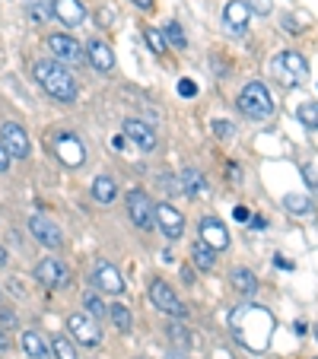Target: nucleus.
I'll use <instances>...</instances> for the list:
<instances>
[{
	"instance_id": "nucleus-1",
	"label": "nucleus",
	"mask_w": 318,
	"mask_h": 359,
	"mask_svg": "<svg viewBox=\"0 0 318 359\" xmlns=\"http://www.w3.org/2000/svg\"><path fill=\"white\" fill-rule=\"evenodd\" d=\"M232 327H236V340L249 350H264L274 331V318L258 305H245L232 315Z\"/></svg>"
},
{
	"instance_id": "nucleus-2",
	"label": "nucleus",
	"mask_w": 318,
	"mask_h": 359,
	"mask_svg": "<svg viewBox=\"0 0 318 359\" xmlns=\"http://www.w3.org/2000/svg\"><path fill=\"white\" fill-rule=\"evenodd\" d=\"M32 74H35V80L41 83V89H45L51 99L64 102V105L77 99V83H74V76L64 70L61 61H35Z\"/></svg>"
},
{
	"instance_id": "nucleus-3",
	"label": "nucleus",
	"mask_w": 318,
	"mask_h": 359,
	"mask_svg": "<svg viewBox=\"0 0 318 359\" xmlns=\"http://www.w3.org/2000/svg\"><path fill=\"white\" fill-rule=\"evenodd\" d=\"M236 105L245 118H251V121H267V118L274 115V99H271V93H267L264 83H249V86L239 93Z\"/></svg>"
},
{
	"instance_id": "nucleus-4",
	"label": "nucleus",
	"mask_w": 318,
	"mask_h": 359,
	"mask_svg": "<svg viewBox=\"0 0 318 359\" xmlns=\"http://www.w3.org/2000/svg\"><path fill=\"white\" fill-rule=\"evenodd\" d=\"M150 302H153L159 312L172 315V318H185V315H188V305H185L182 299H178V292L159 277L150 283Z\"/></svg>"
},
{
	"instance_id": "nucleus-5",
	"label": "nucleus",
	"mask_w": 318,
	"mask_h": 359,
	"mask_svg": "<svg viewBox=\"0 0 318 359\" xmlns=\"http://www.w3.org/2000/svg\"><path fill=\"white\" fill-rule=\"evenodd\" d=\"M128 217L137 229L150 232L156 226V203H150V197L143 194L140 188L128 191Z\"/></svg>"
},
{
	"instance_id": "nucleus-6",
	"label": "nucleus",
	"mask_w": 318,
	"mask_h": 359,
	"mask_svg": "<svg viewBox=\"0 0 318 359\" xmlns=\"http://www.w3.org/2000/svg\"><path fill=\"white\" fill-rule=\"evenodd\" d=\"M35 280L48 290H67L70 286V267L58 258H45L35 264Z\"/></svg>"
},
{
	"instance_id": "nucleus-7",
	"label": "nucleus",
	"mask_w": 318,
	"mask_h": 359,
	"mask_svg": "<svg viewBox=\"0 0 318 359\" xmlns=\"http://www.w3.org/2000/svg\"><path fill=\"white\" fill-rule=\"evenodd\" d=\"M93 286L99 292H109V296H121L124 292V280H121V273L115 271V264L112 261H95V267H93Z\"/></svg>"
},
{
	"instance_id": "nucleus-8",
	"label": "nucleus",
	"mask_w": 318,
	"mask_h": 359,
	"mask_svg": "<svg viewBox=\"0 0 318 359\" xmlns=\"http://www.w3.org/2000/svg\"><path fill=\"white\" fill-rule=\"evenodd\" d=\"M274 67L280 70L284 83H303L305 76H309V64H305V57L299 55V51H280Z\"/></svg>"
},
{
	"instance_id": "nucleus-9",
	"label": "nucleus",
	"mask_w": 318,
	"mask_h": 359,
	"mask_svg": "<svg viewBox=\"0 0 318 359\" xmlns=\"http://www.w3.org/2000/svg\"><path fill=\"white\" fill-rule=\"evenodd\" d=\"M29 232H32V238L39 245H45V248H61L64 245L61 226H58L55 219H48V217H32L29 219Z\"/></svg>"
},
{
	"instance_id": "nucleus-10",
	"label": "nucleus",
	"mask_w": 318,
	"mask_h": 359,
	"mask_svg": "<svg viewBox=\"0 0 318 359\" xmlns=\"http://www.w3.org/2000/svg\"><path fill=\"white\" fill-rule=\"evenodd\" d=\"M48 48H51V55L58 57L61 64H80L83 61V45L74 39V35H48Z\"/></svg>"
},
{
	"instance_id": "nucleus-11",
	"label": "nucleus",
	"mask_w": 318,
	"mask_h": 359,
	"mask_svg": "<svg viewBox=\"0 0 318 359\" xmlns=\"http://www.w3.org/2000/svg\"><path fill=\"white\" fill-rule=\"evenodd\" d=\"M0 143L7 147V153L13 159L29 156V137H26V130H22V124H16V121L4 124V128H0Z\"/></svg>"
},
{
	"instance_id": "nucleus-12",
	"label": "nucleus",
	"mask_w": 318,
	"mask_h": 359,
	"mask_svg": "<svg viewBox=\"0 0 318 359\" xmlns=\"http://www.w3.org/2000/svg\"><path fill=\"white\" fill-rule=\"evenodd\" d=\"M67 331H70V337H74L77 344H83V346H99L102 344L99 325H95V321H89L86 315H70V318H67Z\"/></svg>"
},
{
	"instance_id": "nucleus-13",
	"label": "nucleus",
	"mask_w": 318,
	"mask_h": 359,
	"mask_svg": "<svg viewBox=\"0 0 318 359\" xmlns=\"http://www.w3.org/2000/svg\"><path fill=\"white\" fill-rule=\"evenodd\" d=\"M156 226H159V232H163L166 238H182L185 232V217L172 207V203H156Z\"/></svg>"
},
{
	"instance_id": "nucleus-14",
	"label": "nucleus",
	"mask_w": 318,
	"mask_h": 359,
	"mask_svg": "<svg viewBox=\"0 0 318 359\" xmlns=\"http://www.w3.org/2000/svg\"><path fill=\"white\" fill-rule=\"evenodd\" d=\"M51 16L58 22H64L67 29H74L86 22V7H83L80 0H51Z\"/></svg>"
},
{
	"instance_id": "nucleus-15",
	"label": "nucleus",
	"mask_w": 318,
	"mask_h": 359,
	"mask_svg": "<svg viewBox=\"0 0 318 359\" xmlns=\"http://www.w3.org/2000/svg\"><path fill=\"white\" fill-rule=\"evenodd\" d=\"M55 153H58V159H61L67 169H77V165H83V159H86V149H83V143L77 140L74 134H61V137H58Z\"/></svg>"
},
{
	"instance_id": "nucleus-16",
	"label": "nucleus",
	"mask_w": 318,
	"mask_h": 359,
	"mask_svg": "<svg viewBox=\"0 0 318 359\" xmlns=\"http://www.w3.org/2000/svg\"><path fill=\"white\" fill-rule=\"evenodd\" d=\"M201 242L210 245L213 251H226L230 248V232H226V226L220 223L217 217H204L201 219Z\"/></svg>"
},
{
	"instance_id": "nucleus-17",
	"label": "nucleus",
	"mask_w": 318,
	"mask_h": 359,
	"mask_svg": "<svg viewBox=\"0 0 318 359\" xmlns=\"http://www.w3.org/2000/svg\"><path fill=\"white\" fill-rule=\"evenodd\" d=\"M124 137H128L134 147H140V153L156 149V130L150 128V124L137 121V118H128V121H124Z\"/></svg>"
},
{
	"instance_id": "nucleus-18",
	"label": "nucleus",
	"mask_w": 318,
	"mask_h": 359,
	"mask_svg": "<svg viewBox=\"0 0 318 359\" xmlns=\"http://www.w3.org/2000/svg\"><path fill=\"white\" fill-rule=\"evenodd\" d=\"M249 16H251L249 0H230V4L223 7V22H226V29H230L232 35H242L245 32Z\"/></svg>"
},
{
	"instance_id": "nucleus-19",
	"label": "nucleus",
	"mask_w": 318,
	"mask_h": 359,
	"mask_svg": "<svg viewBox=\"0 0 318 359\" xmlns=\"http://www.w3.org/2000/svg\"><path fill=\"white\" fill-rule=\"evenodd\" d=\"M86 51H89V64H93L95 70H102V74H109V70L115 67V51H112V48L105 45L102 39H89Z\"/></svg>"
},
{
	"instance_id": "nucleus-20",
	"label": "nucleus",
	"mask_w": 318,
	"mask_h": 359,
	"mask_svg": "<svg viewBox=\"0 0 318 359\" xmlns=\"http://www.w3.org/2000/svg\"><path fill=\"white\" fill-rule=\"evenodd\" d=\"M22 350H26V356L29 359H48L51 356V346L45 344V337H41L39 331H22Z\"/></svg>"
},
{
	"instance_id": "nucleus-21",
	"label": "nucleus",
	"mask_w": 318,
	"mask_h": 359,
	"mask_svg": "<svg viewBox=\"0 0 318 359\" xmlns=\"http://www.w3.org/2000/svg\"><path fill=\"white\" fill-rule=\"evenodd\" d=\"M93 197H95V203H115V197H118V184H115V178H109V175H99L93 182Z\"/></svg>"
},
{
	"instance_id": "nucleus-22",
	"label": "nucleus",
	"mask_w": 318,
	"mask_h": 359,
	"mask_svg": "<svg viewBox=\"0 0 318 359\" xmlns=\"http://www.w3.org/2000/svg\"><path fill=\"white\" fill-rule=\"evenodd\" d=\"M182 191L188 197H204L207 194V178H204L201 172H194V169H185L182 172Z\"/></svg>"
},
{
	"instance_id": "nucleus-23",
	"label": "nucleus",
	"mask_w": 318,
	"mask_h": 359,
	"mask_svg": "<svg viewBox=\"0 0 318 359\" xmlns=\"http://www.w3.org/2000/svg\"><path fill=\"white\" fill-rule=\"evenodd\" d=\"M232 280V290L242 292V296H251V292H258V277L251 271H245V267H236V271L230 273Z\"/></svg>"
},
{
	"instance_id": "nucleus-24",
	"label": "nucleus",
	"mask_w": 318,
	"mask_h": 359,
	"mask_svg": "<svg viewBox=\"0 0 318 359\" xmlns=\"http://www.w3.org/2000/svg\"><path fill=\"white\" fill-rule=\"evenodd\" d=\"M191 261H194L201 271H213V267H217V251L210 248V245L197 242L194 248H191Z\"/></svg>"
},
{
	"instance_id": "nucleus-25",
	"label": "nucleus",
	"mask_w": 318,
	"mask_h": 359,
	"mask_svg": "<svg viewBox=\"0 0 318 359\" xmlns=\"http://www.w3.org/2000/svg\"><path fill=\"white\" fill-rule=\"evenodd\" d=\"M166 337H169L178 350H191V344H194V337H191V331L185 325H166Z\"/></svg>"
},
{
	"instance_id": "nucleus-26",
	"label": "nucleus",
	"mask_w": 318,
	"mask_h": 359,
	"mask_svg": "<svg viewBox=\"0 0 318 359\" xmlns=\"http://www.w3.org/2000/svg\"><path fill=\"white\" fill-rule=\"evenodd\" d=\"M109 318L115 321V327H118L121 334H128L131 325H134V318H131V312H128V305H118V302L109 309Z\"/></svg>"
},
{
	"instance_id": "nucleus-27",
	"label": "nucleus",
	"mask_w": 318,
	"mask_h": 359,
	"mask_svg": "<svg viewBox=\"0 0 318 359\" xmlns=\"http://www.w3.org/2000/svg\"><path fill=\"white\" fill-rule=\"evenodd\" d=\"M26 13H29V20L41 26V22L51 16V4H48V0H26Z\"/></svg>"
},
{
	"instance_id": "nucleus-28",
	"label": "nucleus",
	"mask_w": 318,
	"mask_h": 359,
	"mask_svg": "<svg viewBox=\"0 0 318 359\" xmlns=\"http://www.w3.org/2000/svg\"><path fill=\"white\" fill-rule=\"evenodd\" d=\"M51 356L55 359H77V350H74V344H70V337L58 334V337L51 340Z\"/></svg>"
},
{
	"instance_id": "nucleus-29",
	"label": "nucleus",
	"mask_w": 318,
	"mask_h": 359,
	"mask_svg": "<svg viewBox=\"0 0 318 359\" xmlns=\"http://www.w3.org/2000/svg\"><path fill=\"white\" fill-rule=\"evenodd\" d=\"M83 305H86V312L93 315V318H109V309H105V302L99 299V292H89L83 296Z\"/></svg>"
},
{
	"instance_id": "nucleus-30",
	"label": "nucleus",
	"mask_w": 318,
	"mask_h": 359,
	"mask_svg": "<svg viewBox=\"0 0 318 359\" xmlns=\"http://www.w3.org/2000/svg\"><path fill=\"white\" fill-rule=\"evenodd\" d=\"M296 115H299V121H303V128L315 130L318 128V102H303Z\"/></svg>"
},
{
	"instance_id": "nucleus-31",
	"label": "nucleus",
	"mask_w": 318,
	"mask_h": 359,
	"mask_svg": "<svg viewBox=\"0 0 318 359\" xmlns=\"http://www.w3.org/2000/svg\"><path fill=\"white\" fill-rule=\"evenodd\" d=\"M143 39H147V45H150L153 55H166V35L163 32H156L153 26H147L143 29Z\"/></svg>"
},
{
	"instance_id": "nucleus-32",
	"label": "nucleus",
	"mask_w": 318,
	"mask_h": 359,
	"mask_svg": "<svg viewBox=\"0 0 318 359\" xmlns=\"http://www.w3.org/2000/svg\"><path fill=\"white\" fill-rule=\"evenodd\" d=\"M163 35H166V41H169V45H175V48H188V39H185V29L178 26V22H166Z\"/></svg>"
},
{
	"instance_id": "nucleus-33",
	"label": "nucleus",
	"mask_w": 318,
	"mask_h": 359,
	"mask_svg": "<svg viewBox=\"0 0 318 359\" xmlns=\"http://www.w3.org/2000/svg\"><path fill=\"white\" fill-rule=\"evenodd\" d=\"M286 210L290 213H312V201L305 194H286Z\"/></svg>"
},
{
	"instance_id": "nucleus-34",
	"label": "nucleus",
	"mask_w": 318,
	"mask_h": 359,
	"mask_svg": "<svg viewBox=\"0 0 318 359\" xmlns=\"http://www.w3.org/2000/svg\"><path fill=\"white\" fill-rule=\"evenodd\" d=\"M178 95H185V99H194V95H197V83L194 80H178Z\"/></svg>"
},
{
	"instance_id": "nucleus-35",
	"label": "nucleus",
	"mask_w": 318,
	"mask_h": 359,
	"mask_svg": "<svg viewBox=\"0 0 318 359\" xmlns=\"http://www.w3.org/2000/svg\"><path fill=\"white\" fill-rule=\"evenodd\" d=\"M213 134L230 137V134H232V121H213Z\"/></svg>"
},
{
	"instance_id": "nucleus-36",
	"label": "nucleus",
	"mask_w": 318,
	"mask_h": 359,
	"mask_svg": "<svg viewBox=\"0 0 318 359\" xmlns=\"http://www.w3.org/2000/svg\"><path fill=\"white\" fill-rule=\"evenodd\" d=\"M10 159H13V156H10V153H7V147L0 143V172H7V169H10Z\"/></svg>"
},
{
	"instance_id": "nucleus-37",
	"label": "nucleus",
	"mask_w": 318,
	"mask_h": 359,
	"mask_svg": "<svg viewBox=\"0 0 318 359\" xmlns=\"http://www.w3.org/2000/svg\"><path fill=\"white\" fill-rule=\"evenodd\" d=\"M232 217H236L239 223H249L251 213H249V207H236V210H232Z\"/></svg>"
},
{
	"instance_id": "nucleus-38",
	"label": "nucleus",
	"mask_w": 318,
	"mask_h": 359,
	"mask_svg": "<svg viewBox=\"0 0 318 359\" xmlns=\"http://www.w3.org/2000/svg\"><path fill=\"white\" fill-rule=\"evenodd\" d=\"M7 350H10V334L4 331V327H0V356H4Z\"/></svg>"
},
{
	"instance_id": "nucleus-39",
	"label": "nucleus",
	"mask_w": 318,
	"mask_h": 359,
	"mask_svg": "<svg viewBox=\"0 0 318 359\" xmlns=\"http://www.w3.org/2000/svg\"><path fill=\"white\" fill-rule=\"evenodd\" d=\"M159 184H163L166 191H172V194H175V191H178V184L172 182V175H163V178H159Z\"/></svg>"
},
{
	"instance_id": "nucleus-40",
	"label": "nucleus",
	"mask_w": 318,
	"mask_h": 359,
	"mask_svg": "<svg viewBox=\"0 0 318 359\" xmlns=\"http://www.w3.org/2000/svg\"><path fill=\"white\" fill-rule=\"evenodd\" d=\"M249 7H255L258 13H267V10H271V4H267V0H251Z\"/></svg>"
},
{
	"instance_id": "nucleus-41",
	"label": "nucleus",
	"mask_w": 318,
	"mask_h": 359,
	"mask_svg": "<svg viewBox=\"0 0 318 359\" xmlns=\"http://www.w3.org/2000/svg\"><path fill=\"white\" fill-rule=\"evenodd\" d=\"M182 277H185V283H194V273H191V267H182Z\"/></svg>"
},
{
	"instance_id": "nucleus-42",
	"label": "nucleus",
	"mask_w": 318,
	"mask_h": 359,
	"mask_svg": "<svg viewBox=\"0 0 318 359\" xmlns=\"http://www.w3.org/2000/svg\"><path fill=\"white\" fill-rule=\"evenodd\" d=\"M0 318L7 321V325H16V315L13 312H0Z\"/></svg>"
},
{
	"instance_id": "nucleus-43",
	"label": "nucleus",
	"mask_w": 318,
	"mask_h": 359,
	"mask_svg": "<svg viewBox=\"0 0 318 359\" xmlns=\"http://www.w3.org/2000/svg\"><path fill=\"white\" fill-rule=\"evenodd\" d=\"M251 229H264V217H251Z\"/></svg>"
},
{
	"instance_id": "nucleus-44",
	"label": "nucleus",
	"mask_w": 318,
	"mask_h": 359,
	"mask_svg": "<svg viewBox=\"0 0 318 359\" xmlns=\"http://www.w3.org/2000/svg\"><path fill=\"white\" fill-rule=\"evenodd\" d=\"M134 4H137L140 10H153V0H134Z\"/></svg>"
},
{
	"instance_id": "nucleus-45",
	"label": "nucleus",
	"mask_w": 318,
	"mask_h": 359,
	"mask_svg": "<svg viewBox=\"0 0 318 359\" xmlns=\"http://www.w3.org/2000/svg\"><path fill=\"white\" fill-rule=\"evenodd\" d=\"M0 267H7V248L0 245Z\"/></svg>"
},
{
	"instance_id": "nucleus-46",
	"label": "nucleus",
	"mask_w": 318,
	"mask_h": 359,
	"mask_svg": "<svg viewBox=\"0 0 318 359\" xmlns=\"http://www.w3.org/2000/svg\"><path fill=\"white\" fill-rule=\"evenodd\" d=\"M166 359H188V356H182V353H169Z\"/></svg>"
},
{
	"instance_id": "nucleus-47",
	"label": "nucleus",
	"mask_w": 318,
	"mask_h": 359,
	"mask_svg": "<svg viewBox=\"0 0 318 359\" xmlns=\"http://www.w3.org/2000/svg\"><path fill=\"white\" fill-rule=\"evenodd\" d=\"M134 359H147V356H134Z\"/></svg>"
},
{
	"instance_id": "nucleus-48",
	"label": "nucleus",
	"mask_w": 318,
	"mask_h": 359,
	"mask_svg": "<svg viewBox=\"0 0 318 359\" xmlns=\"http://www.w3.org/2000/svg\"><path fill=\"white\" fill-rule=\"evenodd\" d=\"M315 334H318V331H315Z\"/></svg>"
}]
</instances>
